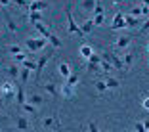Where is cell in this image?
<instances>
[{"mask_svg":"<svg viewBox=\"0 0 149 132\" xmlns=\"http://www.w3.org/2000/svg\"><path fill=\"white\" fill-rule=\"evenodd\" d=\"M46 42H50V40L44 38V36H38V38H27L25 46L31 50V52H38V50H42L44 46H46Z\"/></svg>","mask_w":149,"mask_h":132,"instance_id":"obj_1","label":"cell"},{"mask_svg":"<svg viewBox=\"0 0 149 132\" xmlns=\"http://www.w3.org/2000/svg\"><path fill=\"white\" fill-rule=\"evenodd\" d=\"M67 27H69V33L71 35H74V36H84V33H82V29H80L79 25H77V21L73 19V13H71V10H67Z\"/></svg>","mask_w":149,"mask_h":132,"instance_id":"obj_2","label":"cell"},{"mask_svg":"<svg viewBox=\"0 0 149 132\" xmlns=\"http://www.w3.org/2000/svg\"><path fill=\"white\" fill-rule=\"evenodd\" d=\"M103 57H105V59H109V61L113 63L115 69H124V61H120V57H118L117 54H113V52H103Z\"/></svg>","mask_w":149,"mask_h":132,"instance_id":"obj_3","label":"cell"},{"mask_svg":"<svg viewBox=\"0 0 149 132\" xmlns=\"http://www.w3.org/2000/svg\"><path fill=\"white\" fill-rule=\"evenodd\" d=\"M13 92H17V86H13V80H12V82H4V84H2V88H0L2 98H12Z\"/></svg>","mask_w":149,"mask_h":132,"instance_id":"obj_4","label":"cell"},{"mask_svg":"<svg viewBox=\"0 0 149 132\" xmlns=\"http://www.w3.org/2000/svg\"><path fill=\"white\" fill-rule=\"evenodd\" d=\"M123 27H126V21H124V15L120 12L115 15V19H113V25H111V29L113 31H117V29H123Z\"/></svg>","mask_w":149,"mask_h":132,"instance_id":"obj_5","label":"cell"},{"mask_svg":"<svg viewBox=\"0 0 149 132\" xmlns=\"http://www.w3.org/2000/svg\"><path fill=\"white\" fill-rule=\"evenodd\" d=\"M100 63H101V57H100V54H96L94 52V56L88 59V71H96L97 67H100Z\"/></svg>","mask_w":149,"mask_h":132,"instance_id":"obj_6","label":"cell"},{"mask_svg":"<svg viewBox=\"0 0 149 132\" xmlns=\"http://www.w3.org/2000/svg\"><path fill=\"white\" fill-rule=\"evenodd\" d=\"M35 29L38 31V35H40V36H44V38H50V36H52V33H50V29H48L46 25H44L42 21L35 23Z\"/></svg>","mask_w":149,"mask_h":132,"instance_id":"obj_7","label":"cell"},{"mask_svg":"<svg viewBox=\"0 0 149 132\" xmlns=\"http://www.w3.org/2000/svg\"><path fill=\"white\" fill-rule=\"evenodd\" d=\"M52 126L59 128V119H57V117H46V119L42 121V128H52Z\"/></svg>","mask_w":149,"mask_h":132,"instance_id":"obj_8","label":"cell"},{"mask_svg":"<svg viewBox=\"0 0 149 132\" xmlns=\"http://www.w3.org/2000/svg\"><path fill=\"white\" fill-rule=\"evenodd\" d=\"M48 59H50V54H44V56H40V57H38V69H36V79H38V77L42 75V69H44V65L48 63Z\"/></svg>","mask_w":149,"mask_h":132,"instance_id":"obj_9","label":"cell"},{"mask_svg":"<svg viewBox=\"0 0 149 132\" xmlns=\"http://www.w3.org/2000/svg\"><path fill=\"white\" fill-rule=\"evenodd\" d=\"M15 100H17V105L21 107L23 103L27 101V98H25V90H23V86L21 84H17V92H15Z\"/></svg>","mask_w":149,"mask_h":132,"instance_id":"obj_10","label":"cell"},{"mask_svg":"<svg viewBox=\"0 0 149 132\" xmlns=\"http://www.w3.org/2000/svg\"><path fill=\"white\" fill-rule=\"evenodd\" d=\"M130 42H132V36L130 35H124V36H120V38L117 40V44H115V46H117L118 50H123V48H126Z\"/></svg>","mask_w":149,"mask_h":132,"instance_id":"obj_11","label":"cell"},{"mask_svg":"<svg viewBox=\"0 0 149 132\" xmlns=\"http://www.w3.org/2000/svg\"><path fill=\"white\" fill-rule=\"evenodd\" d=\"M46 2H40V0H33L31 4H29V12H40V10L46 8Z\"/></svg>","mask_w":149,"mask_h":132,"instance_id":"obj_12","label":"cell"},{"mask_svg":"<svg viewBox=\"0 0 149 132\" xmlns=\"http://www.w3.org/2000/svg\"><path fill=\"white\" fill-rule=\"evenodd\" d=\"M79 52H80V56H82L84 59H90V57L94 56V50L90 48L88 44H82V46H80V50H79Z\"/></svg>","mask_w":149,"mask_h":132,"instance_id":"obj_13","label":"cell"},{"mask_svg":"<svg viewBox=\"0 0 149 132\" xmlns=\"http://www.w3.org/2000/svg\"><path fill=\"white\" fill-rule=\"evenodd\" d=\"M61 94H63V98H73V86L71 84H67V82H63V86H61Z\"/></svg>","mask_w":149,"mask_h":132,"instance_id":"obj_14","label":"cell"},{"mask_svg":"<svg viewBox=\"0 0 149 132\" xmlns=\"http://www.w3.org/2000/svg\"><path fill=\"white\" fill-rule=\"evenodd\" d=\"M42 88H44V90H46V92L50 94V96H56V94H57L56 84H52V82H44V84H42Z\"/></svg>","mask_w":149,"mask_h":132,"instance_id":"obj_15","label":"cell"},{"mask_svg":"<svg viewBox=\"0 0 149 132\" xmlns=\"http://www.w3.org/2000/svg\"><path fill=\"white\" fill-rule=\"evenodd\" d=\"M59 73H61L63 75V79H69L71 77V69H69V65H67V63H59Z\"/></svg>","mask_w":149,"mask_h":132,"instance_id":"obj_16","label":"cell"},{"mask_svg":"<svg viewBox=\"0 0 149 132\" xmlns=\"http://www.w3.org/2000/svg\"><path fill=\"white\" fill-rule=\"evenodd\" d=\"M124 21H126V27H136L140 23V19L134 17V15H124Z\"/></svg>","mask_w":149,"mask_h":132,"instance_id":"obj_17","label":"cell"},{"mask_svg":"<svg viewBox=\"0 0 149 132\" xmlns=\"http://www.w3.org/2000/svg\"><path fill=\"white\" fill-rule=\"evenodd\" d=\"M100 65H101V69H103V71H107V73H109V71H113V69H115V65H113V63L109 61V59H105V57H103V59H101V63H100Z\"/></svg>","mask_w":149,"mask_h":132,"instance_id":"obj_18","label":"cell"},{"mask_svg":"<svg viewBox=\"0 0 149 132\" xmlns=\"http://www.w3.org/2000/svg\"><path fill=\"white\" fill-rule=\"evenodd\" d=\"M19 73H21V71H19V67H17V65H10V67H8V75L12 77L13 80H15V77H17Z\"/></svg>","mask_w":149,"mask_h":132,"instance_id":"obj_19","label":"cell"},{"mask_svg":"<svg viewBox=\"0 0 149 132\" xmlns=\"http://www.w3.org/2000/svg\"><path fill=\"white\" fill-rule=\"evenodd\" d=\"M80 29H82L84 35H88V33H90V31L94 29V21H84L82 25H80Z\"/></svg>","mask_w":149,"mask_h":132,"instance_id":"obj_20","label":"cell"},{"mask_svg":"<svg viewBox=\"0 0 149 132\" xmlns=\"http://www.w3.org/2000/svg\"><path fill=\"white\" fill-rule=\"evenodd\" d=\"M6 25H8V29H10L12 33H17V25L12 21V17H10L8 13H6Z\"/></svg>","mask_w":149,"mask_h":132,"instance_id":"obj_21","label":"cell"},{"mask_svg":"<svg viewBox=\"0 0 149 132\" xmlns=\"http://www.w3.org/2000/svg\"><path fill=\"white\" fill-rule=\"evenodd\" d=\"M29 19L33 23H38V21H42V15H40V12H29Z\"/></svg>","mask_w":149,"mask_h":132,"instance_id":"obj_22","label":"cell"},{"mask_svg":"<svg viewBox=\"0 0 149 132\" xmlns=\"http://www.w3.org/2000/svg\"><path fill=\"white\" fill-rule=\"evenodd\" d=\"M65 82L71 84V86H77V84H79V75H77V73H71V77L65 80Z\"/></svg>","mask_w":149,"mask_h":132,"instance_id":"obj_23","label":"cell"},{"mask_svg":"<svg viewBox=\"0 0 149 132\" xmlns=\"http://www.w3.org/2000/svg\"><path fill=\"white\" fill-rule=\"evenodd\" d=\"M17 128H19V130H27V128H29V123H27V119H23V117H17Z\"/></svg>","mask_w":149,"mask_h":132,"instance_id":"obj_24","label":"cell"},{"mask_svg":"<svg viewBox=\"0 0 149 132\" xmlns=\"http://www.w3.org/2000/svg\"><path fill=\"white\" fill-rule=\"evenodd\" d=\"M96 2H97V0H84V10H88V12H94V8H96Z\"/></svg>","mask_w":149,"mask_h":132,"instance_id":"obj_25","label":"cell"},{"mask_svg":"<svg viewBox=\"0 0 149 132\" xmlns=\"http://www.w3.org/2000/svg\"><path fill=\"white\" fill-rule=\"evenodd\" d=\"M29 103H33V105H40V103H42V98H40L38 94H33V96L29 98Z\"/></svg>","mask_w":149,"mask_h":132,"instance_id":"obj_26","label":"cell"},{"mask_svg":"<svg viewBox=\"0 0 149 132\" xmlns=\"http://www.w3.org/2000/svg\"><path fill=\"white\" fill-rule=\"evenodd\" d=\"M48 40H50V44H52L54 48H61V40L57 38V36H54V35H52V36H50Z\"/></svg>","mask_w":149,"mask_h":132,"instance_id":"obj_27","label":"cell"},{"mask_svg":"<svg viewBox=\"0 0 149 132\" xmlns=\"http://www.w3.org/2000/svg\"><path fill=\"white\" fill-rule=\"evenodd\" d=\"M96 88H97V92H105L107 90V82L105 80H96Z\"/></svg>","mask_w":149,"mask_h":132,"instance_id":"obj_28","label":"cell"},{"mask_svg":"<svg viewBox=\"0 0 149 132\" xmlns=\"http://www.w3.org/2000/svg\"><path fill=\"white\" fill-rule=\"evenodd\" d=\"M8 52L12 54V56H17V54L23 52V50H21V46H15V44H13V46H8Z\"/></svg>","mask_w":149,"mask_h":132,"instance_id":"obj_29","label":"cell"},{"mask_svg":"<svg viewBox=\"0 0 149 132\" xmlns=\"http://www.w3.org/2000/svg\"><path fill=\"white\" fill-rule=\"evenodd\" d=\"M29 73H31V69H27V67H23V69H21V73H19V75H21V82H27Z\"/></svg>","mask_w":149,"mask_h":132,"instance_id":"obj_30","label":"cell"},{"mask_svg":"<svg viewBox=\"0 0 149 132\" xmlns=\"http://www.w3.org/2000/svg\"><path fill=\"white\" fill-rule=\"evenodd\" d=\"M107 88H118V80L117 79H107Z\"/></svg>","mask_w":149,"mask_h":132,"instance_id":"obj_31","label":"cell"},{"mask_svg":"<svg viewBox=\"0 0 149 132\" xmlns=\"http://www.w3.org/2000/svg\"><path fill=\"white\" fill-rule=\"evenodd\" d=\"M21 107H23L25 111H29V113H35V111H36V109H35V105H33V103H29V101H25Z\"/></svg>","mask_w":149,"mask_h":132,"instance_id":"obj_32","label":"cell"},{"mask_svg":"<svg viewBox=\"0 0 149 132\" xmlns=\"http://www.w3.org/2000/svg\"><path fill=\"white\" fill-rule=\"evenodd\" d=\"M100 13H103V6L100 4V0L96 2V8H94V15H100Z\"/></svg>","mask_w":149,"mask_h":132,"instance_id":"obj_33","label":"cell"},{"mask_svg":"<svg viewBox=\"0 0 149 132\" xmlns=\"http://www.w3.org/2000/svg\"><path fill=\"white\" fill-rule=\"evenodd\" d=\"M94 25H101V23H103V13H100V15H94Z\"/></svg>","mask_w":149,"mask_h":132,"instance_id":"obj_34","label":"cell"},{"mask_svg":"<svg viewBox=\"0 0 149 132\" xmlns=\"http://www.w3.org/2000/svg\"><path fill=\"white\" fill-rule=\"evenodd\" d=\"M132 61H134V56H132V54H126V56H124V65L130 67V65H132Z\"/></svg>","mask_w":149,"mask_h":132,"instance_id":"obj_35","label":"cell"},{"mask_svg":"<svg viewBox=\"0 0 149 132\" xmlns=\"http://www.w3.org/2000/svg\"><path fill=\"white\" fill-rule=\"evenodd\" d=\"M15 59H17L19 63H23V61H27V56H25V52H21V54H17L15 56Z\"/></svg>","mask_w":149,"mask_h":132,"instance_id":"obj_36","label":"cell"},{"mask_svg":"<svg viewBox=\"0 0 149 132\" xmlns=\"http://www.w3.org/2000/svg\"><path fill=\"white\" fill-rule=\"evenodd\" d=\"M88 130L90 132H97V124L94 123V121H90V123H88Z\"/></svg>","mask_w":149,"mask_h":132,"instance_id":"obj_37","label":"cell"},{"mask_svg":"<svg viewBox=\"0 0 149 132\" xmlns=\"http://www.w3.org/2000/svg\"><path fill=\"white\" fill-rule=\"evenodd\" d=\"M141 13V8H132V12H130V15H134V17H138Z\"/></svg>","mask_w":149,"mask_h":132,"instance_id":"obj_38","label":"cell"},{"mask_svg":"<svg viewBox=\"0 0 149 132\" xmlns=\"http://www.w3.org/2000/svg\"><path fill=\"white\" fill-rule=\"evenodd\" d=\"M147 29H149V19H147V21L143 23V27H141V29H140V33H145V31H147Z\"/></svg>","mask_w":149,"mask_h":132,"instance_id":"obj_39","label":"cell"},{"mask_svg":"<svg viewBox=\"0 0 149 132\" xmlns=\"http://www.w3.org/2000/svg\"><path fill=\"white\" fill-rule=\"evenodd\" d=\"M141 15H149V6H143V8H141Z\"/></svg>","mask_w":149,"mask_h":132,"instance_id":"obj_40","label":"cell"},{"mask_svg":"<svg viewBox=\"0 0 149 132\" xmlns=\"http://www.w3.org/2000/svg\"><path fill=\"white\" fill-rule=\"evenodd\" d=\"M15 4H17V6H23V8H25L27 2H25V0H15Z\"/></svg>","mask_w":149,"mask_h":132,"instance_id":"obj_41","label":"cell"},{"mask_svg":"<svg viewBox=\"0 0 149 132\" xmlns=\"http://www.w3.org/2000/svg\"><path fill=\"white\" fill-rule=\"evenodd\" d=\"M143 107L149 111V98H145V100H143Z\"/></svg>","mask_w":149,"mask_h":132,"instance_id":"obj_42","label":"cell"},{"mask_svg":"<svg viewBox=\"0 0 149 132\" xmlns=\"http://www.w3.org/2000/svg\"><path fill=\"white\" fill-rule=\"evenodd\" d=\"M0 6H10V0H0Z\"/></svg>","mask_w":149,"mask_h":132,"instance_id":"obj_43","label":"cell"},{"mask_svg":"<svg viewBox=\"0 0 149 132\" xmlns=\"http://www.w3.org/2000/svg\"><path fill=\"white\" fill-rule=\"evenodd\" d=\"M2 103H4V98H0V109H2Z\"/></svg>","mask_w":149,"mask_h":132,"instance_id":"obj_44","label":"cell"},{"mask_svg":"<svg viewBox=\"0 0 149 132\" xmlns=\"http://www.w3.org/2000/svg\"><path fill=\"white\" fill-rule=\"evenodd\" d=\"M143 2H145V6H149V0H143Z\"/></svg>","mask_w":149,"mask_h":132,"instance_id":"obj_45","label":"cell"},{"mask_svg":"<svg viewBox=\"0 0 149 132\" xmlns=\"http://www.w3.org/2000/svg\"><path fill=\"white\" fill-rule=\"evenodd\" d=\"M147 50H149V46H147Z\"/></svg>","mask_w":149,"mask_h":132,"instance_id":"obj_46","label":"cell"},{"mask_svg":"<svg viewBox=\"0 0 149 132\" xmlns=\"http://www.w3.org/2000/svg\"><path fill=\"white\" fill-rule=\"evenodd\" d=\"M124 132H128V130H124Z\"/></svg>","mask_w":149,"mask_h":132,"instance_id":"obj_47","label":"cell"}]
</instances>
